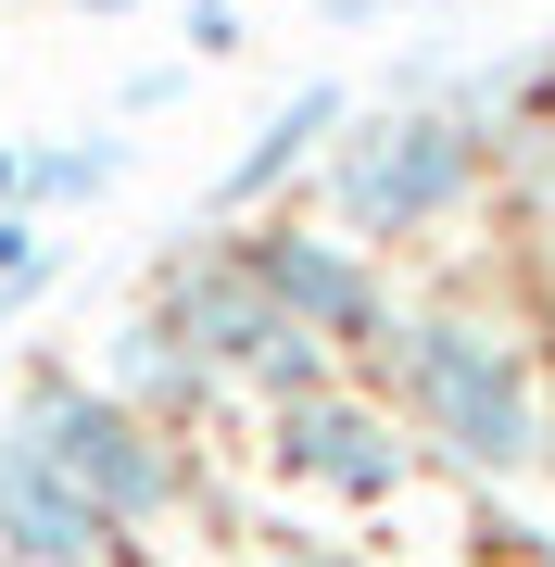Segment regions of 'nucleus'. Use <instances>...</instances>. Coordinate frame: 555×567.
I'll use <instances>...</instances> for the list:
<instances>
[{"label":"nucleus","mask_w":555,"mask_h":567,"mask_svg":"<svg viewBox=\"0 0 555 567\" xmlns=\"http://www.w3.org/2000/svg\"><path fill=\"white\" fill-rule=\"evenodd\" d=\"M203 379H215V365L189 353V341H177V328L152 316V303H140V316L114 328V379H102L114 404H140V416H177V404H189V391H203Z\"/></svg>","instance_id":"1a4fd4ad"},{"label":"nucleus","mask_w":555,"mask_h":567,"mask_svg":"<svg viewBox=\"0 0 555 567\" xmlns=\"http://www.w3.org/2000/svg\"><path fill=\"white\" fill-rule=\"evenodd\" d=\"M240 265L266 278V303H278L290 328H316L329 353H341V341H391V290H379L367 240H341V227H253Z\"/></svg>","instance_id":"39448f33"},{"label":"nucleus","mask_w":555,"mask_h":567,"mask_svg":"<svg viewBox=\"0 0 555 567\" xmlns=\"http://www.w3.org/2000/svg\"><path fill=\"white\" fill-rule=\"evenodd\" d=\"M278 567H367V555H329V543H304V555H278Z\"/></svg>","instance_id":"9b49d317"},{"label":"nucleus","mask_w":555,"mask_h":567,"mask_svg":"<svg viewBox=\"0 0 555 567\" xmlns=\"http://www.w3.org/2000/svg\"><path fill=\"white\" fill-rule=\"evenodd\" d=\"M278 466L304 492H341V505H379L391 480H404V442H391V416H367L353 391H290L278 404Z\"/></svg>","instance_id":"423d86ee"},{"label":"nucleus","mask_w":555,"mask_h":567,"mask_svg":"<svg viewBox=\"0 0 555 567\" xmlns=\"http://www.w3.org/2000/svg\"><path fill=\"white\" fill-rule=\"evenodd\" d=\"M341 114H353L341 89H290V102H278L266 126H253V152L215 177V215H253L278 177H304V164H316V140H341Z\"/></svg>","instance_id":"6e6552de"},{"label":"nucleus","mask_w":555,"mask_h":567,"mask_svg":"<svg viewBox=\"0 0 555 567\" xmlns=\"http://www.w3.org/2000/svg\"><path fill=\"white\" fill-rule=\"evenodd\" d=\"M152 316H165L177 341L215 365V379H253L266 404H290V391H316V379H329V341H316V328H290V316L266 303V278L240 265V240L203 252V265H177Z\"/></svg>","instance_id":"20e7f679"},{"label":"nucleus","mask_w":555,"mask_h":567,"mask_svg":"<svg viewBox=\"0 0 555 567\" xmlns=\"http://www.w3.org/2000/svg\"><path fill=\"white\" fill-rule=\"evenodd\" d=\"M89 13H126V0H89Z\"/></svg>","instance_id":"f8f14e48"},{"label":"nucleus","mask_w":555,"mask_h":567,"mask_svg":"<svg viewBox=\"0 0 555 567\" xmlns=\"http://www.w3.org/2000/svg\"><path fill=\"white\" fill-rule=\"evenodd\" d=\"M13 442H39V466H63V480L89 492L114 529H152L177 505V454H165V429H152L140 404H114L102 379H25V416H13Z\"/></svg>","instance_id":"7ed1b4c3"},{"label":"nucleus","mask_w":555,"mask_h":567,"mask_svg":"<svg viewBox=\"0 0 555 567\" xmlns=\"http://www.w3.org/2000/svg\"><path fill=\"white\" fill-rule=\"evenodd\" d=\"M391 379H404L417 442L454 454L467 480H531L543 466V391H531V365H517L505 328H480V316H404L391 328Z\"/></svg>","instance_id":"f257e3e1"},{"label":"nucleus","mask_w":555,"mask_h":567,"mask_svg":"<svg viewBox=\"0 0 555 567\" xmlns=\"http://www.w3.org/2000/svg\"><path fill=\"white\" fill-rule=\"evenodd\" d=\"M316 164H329L341 240L391 252V240H430V227L480 189V114L467 102H442V114H367V126L341 114V140Z\"/></svg>","instance_id":"f03ea898"},{"label":"nucleus","mask_w":555,"mask_h":567,"mask_svg":"<svg viewBox=\"0 0 555 567\" xmlns=\"http://www.w3.org/2000/svg\"><path fill=\"white\" fill-rule=\"evenodd\" d=\"M102 555H114V517L63 466H39V442L0 429V567H102Z\"/></svg>","instance_id":"0eeeda50"},{"label":"nucleus","mask_w":555,"mask_h":567,"mask_svg":"<svg viewBox=\"0 0 555 567\" xmlns=\"http://www.w3.org/2000/svg\"><path fill=\"white\" fill-rule=\"evenodd\" d=\"M189 51H240V0H189Z\"/></svg>","instance_id":"9d476101"}]
</instances>
